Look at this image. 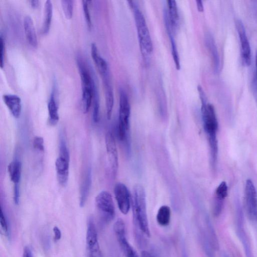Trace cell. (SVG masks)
Masks as SVG:
<instances>
[{
  "label": "cell",
  "instance_id": "obj_1",
  "mask_svg": "<svg viewBox=\"0 0 257 257\" xmlns=\"http://www.w3.org/2000/svg\"><path fill=\"white\" fill-rule=\"evenodd\" d=\"M132 207L136 229L149 238L151 232L147 217L145 191L140 184H137L134 187Z\"/></svg>",
  "mask_w": 257,
  "mask_h": 257
},
{
  "label": "cell",
  "instance_id": "obj_2",
  "mask_svg": "<svg viewBox=\"0 0 257 257\" xmlns=\"http://www.w3.org/2000/svg\"><path fill=\"white\" fill-rule=\"evenodd\" d=\"M131 106L126 92L121 90L120 92L119 122L118 134L119 139L125 142L127 152H130V117Z\"/></svg>",
  "mask_w": 257,
  "mask_h": 257
},
{
  "label": "cell",
  "instance_id": "obj_3",
  "mask_svg": "<svg viewBox=\"0 0 257 257\" xmlns=\"http://www.w3.org/2000/svg\"><path fill=\"white\" fill-rule=\"evenodd\" d=\"M82 60L78 58L77 63L81 82L82 109L84 114H87L90 109L94 94L98 90L92 75Z\"/></svg>",
  "mask_w": 257,
  "mask_h": 257
},
{
  "label": "cell",
  "instance_id": "obj_4",
  "mask_svg": "<svg viewBox=\"0 0 257 257\" xmlns=\"http://www.w3.org/2000/svg\"><path fill=\"white\" fill-rule=\"evenodd\" d=\"M128 3L134 15L141 49L145 54H151L154 50L153 43L145 17L134 2L130 1Z\"/></svg>",
  "mask_w": 257,
  "mask_h": 257
},
{
  "label": "cell",
  "instance_id": "obj_5",
  "mask_svg": "<svg viewBox=\"0 0 257 257\" xmlns=\"http://www.w3.org/2000/svg\"><path fill=\"white\" fill-rule=\"evenodd\" d=\"M202 103V114L204 128L208 140L217 139L218 122L215 108L212 104L208 103L205 93L200 95Z\"/></svg>",
  "mask_w": 257,
  "mask_h": 257
},
{
  "label": "cell",
  "instance_id": "obj_6",
  "mask_svg": "<svg viewBox=\"0 0 257 257\" xmlns=\"http://www.w3.org/2000/svg\"><path fill=\"white\" fill-rule=\"evenodd\" d=\"M97 208L102 219L106 223H109L114 219L115 207L112 195L108 191H103L95 199Z\"/></svg>",
  "mask_w": 257,
  "mask_h": 257
},
{
  "label": "cell",
  "instance_id": "obj_7",
  "mask_svg": "<svg viewBox=\"0 0 257 257\" xmlns=\"http://www.w3.org/2000/svg\"><path fill=\"white\" fill-rule=\"evenodd\" d=\"M86 245L88 257H103L99 243L96 225L92 217H90L88 221Z\"/></svg>",
  "mask_w": 257,
  "mask_h": 257
},
{
  "label": "cell",
  "instance_id": "obj_8",
  "mask_svg": "<svg viewBox=\"0 0 257 257\" xmlns=\"http://www.w3.org/2000/svg\"><path fill=\"white\" fill-rule=\"evenodd\" d=\"M114 231L120 247L126 257H139V256L128 243L126 237V227L123 220L118 219L114 224Z\"/></svg>",
  "mask_w": 257,
  "mask_h": 257
},
{
  "label": "cell",
  "instance_id": "obj_9",
  "mask_svg": "<svg viewBox=\"0 0 257 257\" xmlns=\"http://www.w3.org/2000/svg\"><path fill=\"white\" fill-rule=\"evenodd\" d=\"M245 199L247 215L252 221L257 220V195L255 186L251 180L246 182Z\"/></svg>",
  "mask_w": 257,
  "mask_h": 257
},
{
  "label": "cell",
  "instance_id": "obj_10",
  "mask_svg": "<svg viewBox=\"0 0 257 257\" xmlns=\"http://www.w3.org/2000/svg\"><path fill=\"white\" fill-rule=\"evenodd\" d=\"M241 44V53L243 65L249 67L251 64V50L245 28L242 21L237 19L235 21Z\"/></svg>",
  "mask_w": 257,
  "mask_h": 257
},
{
  "label": "cell",
  "instance_id": "obj_11",
  "mask_svg": "<svg viewBox=\"0 0 257 257\" xmlns=\"http://www.w3.org/2000/svg\"><path fill=\"white\" fill-rule=\"evenodd\" d=\"M105 141L109 166L112 174L115 178L118 169V154L115 139L111 132L106 134Z\"/></svg>",
  "mask_w": 257,
  "mask_h": 257
},
{
  "label": "cell",
  "instance_id": "obj_12",
  "mask_svg": "<svg viewBox=\"0 0 257 257\" xmlns=\"http://www.w3.org/2000/svg\"><path fill=\"white\" fill-rule=\"evenodd\" d=\"M114 194L120 210L124 215H127L131 206L129 191L124 184L118 183L114 187Z\"/></svg>",
  "mask_w": 257,
  "mask_h": 257
},
{
  "label": "cell",
  "instance_id": "obj_13",
  "mask_svg": "<svg viewBox=\"0 0 257 257\" xmlns=\"http://www.w3.org/2000/svg\"><path fill=\"white\" fill-rule=\"evenodd\" d=\"M102 78L104 90L106 117L110 120L114 107V96L110 73L102 76Z\"/></svg>",
  "mask_w": 257,
  "mask_h": 257
},
{
  "label": "cell",
  "instance_id": "obj_14",
  "mask_svg": "<svg viewBox=\"0 0 257 257\" xmlns=\"http://www.w3.org/2000/svg\"><path fill=\"white\" fill-rule=\"evenodd\" d=\"M70 159L59 156L55 161L57 179L61 186H66L69 176Z\"/></svg>",
  "mask_w": 257,
  "mask_h": 257
},
{
  "label": "cell",
  "instance_id": "obj_15",
  "mask_svg": "<svg viewBox=\"0 0 257 257\" xmlns=\"http://www.w3.org/2000/svg\"><path fill=\"white\" fill-rule=\"evenodd\" d=\"M3 99L14 117L16 119L19 118L22 111V102L21 98L17 95L7 94L3 96Z\"/></svg>",
  "mask_w": 257,
  "mask_h": 257
},
{
  "label": "cell",
  "instance_id": "obj_16",
  "mask_svg": "<svg viewBox=\"0 0 257 257\" xmlns=\"http://www.w3.org/2000/svg\"><path fill=\"white\" fill-rule=\"evenodd\" d=\"M164 18L167 32L170 41L171 50H172V55L173 59L174 60L177 69L178 70H180V62L176 41L175 39V32L173 31L172 28H171V26L170 25L165 10H164Z\"/></svg>",
  "mask_w": 257,
  "mask_h": 257
},
{
  "label": "cell",
  "instance_id": "obj_17",
  "mask_svg": "<svg viewBox=\"0 0 257 257\" xmlns=\"http://www.w3.org/2000/svg\"><path fill=\"white\" fill-rule=\"evenodd\" d=\"M167 9H165L170 25L175 32L178 28L180 15L176 1L169 0L167 1Z\"/></svg>",
  "mask_w": 257,
  "mask_h": 257
},
{
  "label": "cell",
  "instance_id": "obj_18",
  "mask_svg": "<svg viewBox=\"0 0 257 257\" xmlns=\"http://www.w3.org/2000/svg\"><path fill=\"white\" fill-rule=\"evenodd\" d=\"M206 44L211 56L214 72L218 73L220 70V59L215 41L210 34L206 35Z\"/></svg>",
  "mask_w": 257,
  "mask_h": 257
},
{
  "label": "cell",
  "instance_id": "obj_19",
  "mask_svg": "<svg viewBox=\"0 0 257 257\" xmlns=\"http://www.w3.org/2000/svg\"><path fill=\"white\" fill-rule=\"evenodd\" d=\"M24 26L26 39L32 47L37 48L38 45V38L33 19L30 16L24 19Z\"/></svg>",
  "mask_w": 257,
  "mask_h": 257
},
{
  "label": "cell",
  "instance_id": "obj_20",
  "mask_svg": "<svg viewBox=\"0 0 257 257\" xmlns=\"http://www.w3.org/2000/svg\"><path fill=\"white\" fill-rule=\"evenodd\" d=\"M91 56L101 76L110 72L108 63L99 54L95 44L91 45Z\"/></svg>",
  "mask_w": 257,
  "mask_h": 257
},
{
  "label": "cell",
  "instance_id": "obj_21",
  "mask_svg": "<svg viewBox=\"0 0 257 257\" xmlns=\"http://www.w3.org/2000/svg\"><path fill=\"white\" fill-rule=\"evenodd\" d=\"M238 227L239 238L242 241L247 257H253L252 249L251 248L248 238L246 236L243 227V216L240 208L238 211Z\"/></svg>",
  "mask_w": 257,
  "mask_h": 257
},
{
  "label": "cell",
  "instance_id": "obj_22",
  "mask_svg": "<svg viewBox=\"0 0 257 257\" xmlns=\"http://www.w3.org/2000/svg\"><path fill=\"white\" fill-rule=\"evenodd\" d=\"M92 182V170L90 168L88 170L86 177H85L81 187L79 206L81 207H83L87 202L91 187Z\"/></svg>",
  "mask_w": 257,
  "mask_h": 257
},
{
  "label": "cell",
  "instance_id": "obj_23",
  "mask_svg": "<svg viewBox=\"0 0 257 257\" xmlns=\"http://www.w3.org/2000/svg\"><path fill=\"white\" fill-rule=\"evenodd\" d=\"M49 121L52 126L56 125L59 121L58 105L55 98V92L53 90L51 96L48 103Z\"/></svg>",
  "mask_w": 257,
  "mask_h": 257
},
{
  "label": "cell",
  "instance_id": "obj_24",
  "mask_svg": "<svg viewBox=\"0 0 257 257\" xmlns=\"http://www.w3.org/2000/svg\"><path fill=\"white\" fill-rule=\"evenodd\" d=\"M53 15V5L50 0L46 2L45 6L44 19L42 26V33L47 34L50 30Z\"/></svg>",
  "mask_w": 257,
  "mask_h": 257
},
{
  "label": "cell",
  "instance_id": "obj_25",
  "mask_svg": "<svg viewBox=\"0 0 257 257\" xmlns=\"http://www.w3.org/2000/svg\"><path fill=\"white\" fill-rule=\"evenodd\" d=\"M8 170L10 179L14 185H20L22 172V164L21 162L18 160L13 161L9 165Z\"/></svg>",
  "mask_w": 257,
  "mask_h": 257
},
{
  "label": "cell",
  "instance_id": "obj_26",
  "mask_svg": "<svg viewBox=\"0 0 257 257\" xmlns=\"http://www.w3.org/2000/svg\"><path fill=\"white\" fill-rule=\"evenodd\" d=\"M171 219V209L167 206H161L158 210L156 220L158 224L162 227L169 225Z\"/></svg>",
  "mask_w": 257,
  "mask_h": 257
},
{
  "label": "cell",
  "instance_id": "obj_27",
  "mask_svg": "<svg viewBox=\"0 0 257 257\" xmlns=\"http://www.w3.org/2000/svg\"><path fill=\"white\" fill-rule=\"evenodd\" d=\"M61 3L64 15L68 19H72L74 13L75 1L72 0H62Z\"/></svg>",
  "mask_w": 257,
  "mask_h": 257
},
{
  "label": "cell",
  "instance_id": "obj_28",
  "mask_svg": "<svg viewBox=\"0 0 257 257\" xmlns=\"http://www.w3.org/2000/svg\"><path fill=\"white\" fill-rule=\"evenodd\" d=\"M228 194V185L225 181L222 182L218 186L215 192V198L224 201Z\"/></svg>",
  "mask_w": 257,
  "mask_h": 257
},
{
  "label": "cell",
  "instance_id": "obj_29",
  "mask_svg": "<svg viewBox=\"0 0 257 257\" xmlns=\"http://www.w3.org/2000/svg\"><path fill=\"white\" fill-rule=\"evenodd\" d=\"M90 3V1H84V0L82 1L83 11L84 16L85 17V21H86V24L88 29L91 30L92 27V23L89 8Z\"/></svg>",
  "mask_w": 257,
  "mask_h": 257
},
{
  "label": "cell",
  "instance_id": "obj_30",
  "mask_svg": "<svg viewBox=\"0 0 257 257\" xmlns=\"http://www.w3.org/2000/svg\"><path fill=\"white\" fill-rule=\"evenodd\" d=\"M0 224H1V231L9 238L10 233L9 226L2 208L1 209V215H0Z\"/></svg>",
  "mask_w": 257,
  "mask_h": 257
},
{
  "label": "cell",
  "instance_id": "obj_31",
  "mask_svg": "<svg viewBox=\"0 0 257 257\" xmlns=\"http://www.w3.org/2000/svg\"><path fill=\"white\" fill-rule=\"evenodd\" d=\"M5 39L1 34L0 37V60H1V68L3 69L5 63Z\"/></svg>",
  "mask_w": 257,
  "mask_h": 257
},
{
  "label": "cell",
  "instance_id": "obj_32",
  "mask_svg": "<svg viewBox=\"0 0 257 257\" xmlns=\"http://www.w3.org/2000/svg\"><path fill=\"white\" fill-rule=\"evenodd\" d=\"M34 148L40 152H44V139L41 137L36 136L34 138L33 143Z\"/></svg>",
  "mask_w": 257,
  "mask_h": 257
},
{
  "label": "cell",
  "instance_id": "obj_33",
  "mask_svg": "<svg viewBox=\"0 0 257 257\" xmlns=\"http://www.w3.org/2000/svg\"><path fill=\"white\" fill-rule=\"evenodd\" d=\"M224 201L215 198V203H214V213H215L216 216L219 215L221 212L223 207Z\"/></svg>",
  "mask_w": 257,
  "mask_h": 257
},
{
  "label": "cell",
  "instance_id": "obj_34",
  "mask_svg": "<svg viewBox=\"0 0 257 257\" xmlns=\"http://www.w3.org/2000/svg\"><path fill=\"white\" fill-rule=\"evenodd\" d=\"M14 201L16 205L20 203V185H14Z\"/></svg>",
  "mask_w": 257,
  "mask_h": 257
},
{
  "label": "cell",
  "instance_id": "obj_35",
  "mask_svg": "<svg viewBox=\"0 0 257 257\" xmlns=\"http://www.w3.org/2000/svg\"><path fill=\"white\" fill-rule=\"evenodd\" d=\"M254 91L255 97L257 104V52L256 56V72L254 78Z\"/></svg>",
  "mask_w": 257,
  "mask_h": 257
},
{
  "label": "cell",
  "instance_id": "obj_36",
  "mask_svg": "<svg viewBox=\"0 0 257 257\" xmlns=\"http://www.w3.org/2000/svg\"><path fill=\"white\" fill-rule=\"evenodd\" d=\"M53 232L54 234V239L56 241L60 240L61 238V232L60 229L56 226L53 228Z\"/></svg>",
  "mask_w": 257,
  "mask_h": 257
},
{
  "label": "cell",
  "instance_id": "obj_37",
  "mask_svg": "<svg viewBox=\"0 0 257 257\" xmlns=\"http://www.w3.org/2000/svg\"><path fill=\"white\" fill-rule=\"evenodd\" d=\"M23 257H33L31 248L26 246L24 248Z\"/></svg>",
  "mask_w": 257,
  "mask_h": 257
},
{
  "label": "cell",
  "instance_id": "obj_38",
  "mask_svg": "<svg viewBox=\"0 0 257 257\" xmlns=\"http://www.w3.org/2000/svg\"><path fill=\"white\" fill-rule=\"evenodd\" d=\"M196 3L198 11L200 12H203L204 11V7L203 1H201V0H197V1H196Z\"/></svg>",
  "mask_w": 257,
  "mask_h": 257
},
{
  "label": "cell",
  "instance_id": "obj_39",
  "mask_svg": "<svg viewBox=\"0 0 257 257\" xmlns=\"http://www.w3.org/2000/svg\"><path fill=\"white\" fill-rule=\"evenodd\" d=\"M29 3L31 6L34 9L37 8L39 7V1H38V0H31Z\"/></svg>",
  "mask_w": 257,
  "mask_h": 257
},
{
  "label": "cell",
  "instance_id": "obj_40",
  "mask_svg": "<svg viewBox=\"0 0 257 257\" xmlns=\"http://www.w3.org/2000/svg\"><path fill=\"white\" fill-rule=\"evenodd\" d=\"M141 257H154L151 253L144 251L141 253Z\"/></svg>",
  "mask_w": 257,
  "mask_h": 257
},
{
  "label": "cell",
  "instance_id": "obj_41",
  "mask_svg": "<svg viewBox=\"0 0 257 257\" xmlns=\"http://www.w3.org/2000/svg\"><path fill=\"white\" fill-rule=\"evenodd\" d=\"M225 257H228V256H225Z\"/></svg>",
  "mask_w": 257,
  "mask_h": 257
}]
</instances>
